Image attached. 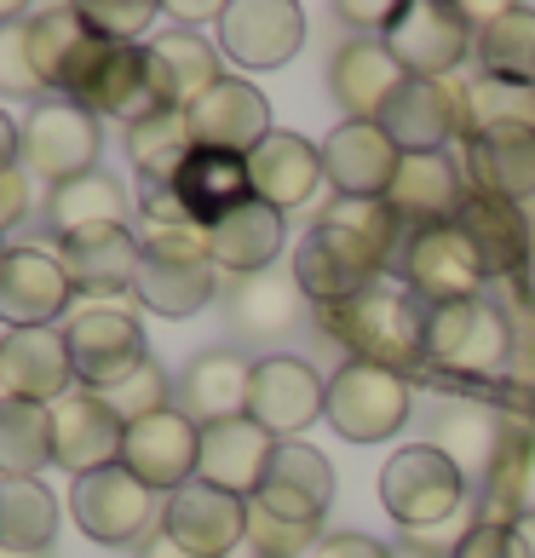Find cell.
<instances>
[{"mask_svg":"<svg viewBox=\"0 0 535 558\" xmlns=\"http://www.w3.org/2000/svg\"><path fill=\"white\" fill-rule=\"evenodd\" d=\"M426 312L431 305L415 300L409 288L368 282L363 294L340 300V305H317V323H323V335L352 345L357 363H380L403 375L409 363L426 357Z\"/></svg>","mask_w":535,"mask_h":558,"instance_id":"1","label":"cell"},{"mask_svg":"<svg viewBox=\"0 0 535 558\" xmlns=\"http://www.w3.org/2000/svg\"><path fill=\"white\" fill-rule=\"evenodd\" d=\"M138 305H150L156 317H196L214 300L219 265L208 254V231L202 225H173V231H138Z\"/></svg>","mask_w":535,"mask_h":558,"instance_id":"2","label":"cell"},{"mask_svg":"<svg viewBox=\"0 0 535 558\" xmlns=\"http://www.w3.org/2000/svg\"><path fill=\"white\" fill-rule=\"evenodd\" d=\"M93 29V24H87ZM70 105H81L87 116H115V121H133L156 110V93H150V75H144V47L133 40H105V35H87V47L75 52V64L64 75V93Z\"/></svg>","mask_w":535,"mask_h":558,"instance_id":"3","label":"cell"},{"mask_svg":"<svg viewBox=\"0 0 535 558\" xmlns=\"http://www.w3.org/2000/svg\"><path fill=\"white\" fill-rule=\"evenodd\" d=\"M64 345L75 363V386H87V391H110L150 363L138 317L121 312L115 300H81L64 317Z\"/></svg>","mask_w":535,"mask_h":558,"instance_id":"4","label":"cell"},{"mask_svg":"<svg viewBox=\"0 0 535 558\" xmlns=\"http://www.w3.org/2000/svg\"><path fill=\"white\" fill-rule=\"evenodd\" d=\"M466 501V472L455 466V454L438 444L398 449L380 472V507L392 512L403 530H431L443 519H455Z\"/></svg>","mask_w":535,"mask_h":558,"instance_id":"5","label":"cell"},{"mask_svg":"<svg viewBox=\"0 0 535 558\" xmlns=\"http://www.w3.org/2000/svg\"><path fill=\"white\" fill-rule=\"evenodd\" d=\"M380 271H386L380 247L368 242L357 225H345V219L312 225V231L300 236V247H294V282H300V294L312 305L352 300V294H363L368 282H380Z\"/></svg>","mask_w":535,"mask_h":558,"instance_id":"6","label":"cell"},{"mask_svg":"<svg viewBox=\"0 0 535 558\" xmlns=\"http://www.w3.org/2000/svg\"><path fill=\"white\" fill-rule=\"evenodd\" d=\"M507 345H512V323L489 294L449 300L426 312V357L449 368V375H496L507 363Z\"/></svg>","mask_w":535,"mask_h":558,"instance_id":"7","label":"cell"},{"mask_svg":"<svg viewBox=\"0 0 535 558\" xmlns=\"http://www.w3.org/2000/svg\"><path fill=\"white\" fill-rule=\"evenodd\" d=\"M93 161H98V116H87L70 98H40L17 121V168L24 173L47 184H70L93 173Z\"/></svg>","mask_w":535,"mask_h":558,"instance_id":"8","label":"cell"},{"mask_svg":"<svg viewBox=\"0 0 535 558\" xmlns=\"http://www.w3.org/2000/svg\"><path fill=\"white\" fill-rule=\"evenodd\" d=\"M328 421L345 444H386L392 432H403L409 421V380L398 368L380 363H345L335 380H328Z\"/></svg>","mask_w":535,"mask_h":558,"instance_id":"9","label":"cell"},{"mask_svg":"<svg viewBox=\"0 0 535 558\" xmlns=\"http://www.w3.org/2000/svg\"><path fill=\"white\" fill-rule=\"evenodd\" d=\"M380 40H386V52L398 58L403 75L443 81L472 52V17L461 7H449V0H403L392 29Z\"/></svg>","mask_w":535,"mask_h":558,"instance_id":"10","label":"cell"},{"mask_svg":"<svg viewBox=\"0 0 535 558\" xmlns=\"http://www.w3.org/2000/svg\"><path fill=\"white\" fill-rule=\"evenodd\" d=\"M70 512L81 535H93L105 547H133L156 524V489L138 484L127 466H105L87 472V478H70Z\"/></svg>","mask_w":535,"mask_h":558,"instance_id":"11","label":"cell"},{"mask_svg":"<svg viewBox=\"0 0 535 558\" xmlns=\"http://www.w3.org/2000/svg\"><path fill=\"white\" fill-rule=\"evenodd\" d=\"M161 535H168L184 558H231L248 542V501L191 478L179 495H168V507H161Z\"/></svg>","mask_w":535,"mask_h":558,"instance_id":"12","label":"cell"},{"mask_svg":"<svg viewBox=\"0 0 535 558\" xmlns=\"http://www.w3.org/2000/svg\"><path fill=\"white\" fill-rule=\"evenodd\" d=\"M75 305V288L58 265V247L17 242L0 259V323L7 328H52Z\"/></svg>","mask_w":535,"mask_h":558,"instance_id":"13","label":"cell"},{"mask_svg":"<svg viewBox=\"0 0 535 558\" xmlns=\"http://www.w3.org/2000/svg\"><path fill=\"white\" fill-rule=\"evenodd\" d=\"M398 277H403L409 294L426 300V305L484 294L478 254H472V242L461 236V225H426V231H415L403 247V259H398Z\"/></svg>","mask_w":535,"mask_h":558,"instance_id":"14","label":"cell"},{"mask_svg":"<svg viewBox=\"0 0 535 558\" xmlns=\"http://www.w3.org/2000/svg\"><path fill=\"white\" fill-rule=\"evenodd\" d=\"M305 47V12L294 0H231L219 12V52L242 70H277Z\"/></svg>","mask_w":535,"mask_h":558,"instance_id":"15","label":"cell"},{"mask_svg":"<svg viewBox=\"0 0 535 558\" xmlns=\"http://www.w3.org/2000/svg\"><path fill=\"white\" fill-rule=\"evenodd\" d=\"M196 461H202V426L184 415L179 403L150 415V421H133L127 444H121V466H127L138 484H150L156 495L161 489L179 495L196 478Z\"/></svg>","mask_w":535,"mask_h":558,"instance_id":"16","label":"cell"},{"mask_svg":"<svg viewBox=\"0 0 535 558\" xmlns=\"http://www.w3.org/2000/svg\"><path fill=\"white\" fill-rule=\"evenodd\" d=\"M184 116H191L196 150H224V156H254L259 144L277 133L265 93L242 75H224L219 87H208Z\"/></svg>","mask_w":535,"mask_h":558,"instance_id":"17","label":"cell"},{"mask_svg":"<svg viewBox=\"0 0 535 558\" xmlns=\"http://www.w3.org/2000/svg\"><path fill=\"white\" fill-rule=\"evenodd\" d=\"M375 121H380V133L392 138L403 156H438L443 144L461 133V93L449 87V81L403 75Z\"/></svg>","mask_w":535,"mask_h":558,"instance_id":"18","label":"cell"},{"mask_svg":"<svg viewBox=\"0 0 535 558\" xmlns=\"http://www.w3.org/2000/svg\"><path fill=\"white\" fill-rule=\"evenodd\" d=\"M121 444H127V426L110 415L98 391L75 386L70 398L52 403V466H64L70 478L121 466Z\"/></svg>","mask_w":535,"mask_h":558,"instance_id":"19","label":"cell"},{"mask_svg":"<svg viewBox=\"0 0 535 558\" xmlns=\"http://www.w3.org/2000/svg\"><path fill=\"white\" fill-rule=\"evenodd\" d=\"M403 168V150L380 133V121H340L323 144V179L345 202H386Z\"/></svg>","mask_w":535,"mask_h":558,"instance_id":"20","label":"cell"},{"mask_svg":"<svg viewBox=\"0 0 535 558\" xmlns=\"http://www.w3.org/2000/svg\"><path fill=\"white\" fill-rule=\"evenodd\" d=\"M144 247L127 225H93V231L58 236V265L81 300H115L138 282Z\"/></svg>","mask_w":535,"mask_h":558,"instance_id":"21","label":"cell"},{"mask_svg":"<svg viewBox=\"0 0 535 558\" xmlns=\"http://www.w3.org/2000/svg\"><path fill=\"white\" fill-rule=\"evenodd\" d=\"M0 391L24 403H58L75 391L64 328H7L0 335Z\"/></svg>","mask_w":535,"mask_h":558,"instance_id":"22","label":"cell"},{"mask_svg":"<svg viewBox=\"0 0 535 558\" xmlns=\"http://www.w3.org/2000/svg\"><path fill=\"white\" fill-rule=\"evenodd\" d=\"M328 409V380H317L312 363L300 357H265L254 363L248 386V421H259L271 438H294Z\"/></svg>","mask_w":535,"mask_h":558,"instance_id":"23","label":"cell"},{"mask_svg":"<svg viewBox=\"0 0 535 558\" xmlns=\"http://www.w3.org/2000/svg\"><path fill=\"white\" fill-rule=\"evenodd\" d=\"M144 75H150L156 110H191L208 87H219V47L196 29H161L144 40Z\"/></svg>","mask_w":535,"mask_h":558,"instance_id":"24","label":"cell"},{"mask_svg":"<svg viewBox=\"0 0 535 558\" xmlns=\"http://www.w3.org/2000/svg\"><path fill=\"white\" fill-rule=\"evenodd\" d=\"M282 438H271L259 421L236 415V421H219V426H202V461H196V478L214 484L224 495H242L254 501L265 472H271V454Z\"/></svg>","mask_w":535,"mask_h":558,"instance_id":"25","label":"cell"},{"mask_svg":"<svg viewBox=\"0 0 535 558\" xmlns=\"http://www.w3.org/2000/svg\"><path fill=\"white\" fill-rule=\"evenodd\" d=\"M328 501H335V466L323 461V449L282 438L277 454H271V472H265V484L254 495V507L277 512L288 524H323Z\"/></svg>","mask_w":535,"mask_h":558,"instance_id":"26","label":"cell"},{"mask_svg":"<svg viewBox=\"0 0 535 558\" xmlns=\"http://www.w3.org/2000/svg\"><path fill=\"white\" fill-rule=\"evenodd\" d=\"M466 168L455 156H403V168L392 179V191H386V202H392V214L409 219L415 231H426V225H455L461 208H466Z\"/></svg>","mask_w":535,"mask_h":558,"instance_id":"27","label":"cell"},{"mask_svg":"<svg viewBox=\"0 0 535 558\" xmlns=\"http://www.w3.org/2000/svg\"><path fill=\"white\" fill-rule=\"evenodd\" d=\"M248 184H254V202H265V208H277V214L300 208L323 184V144L300 138V133H271L248 156Z\"/></svg>","mask_w":535,"mask_h":558,"instance_id":"28","label":"cell"},{"mask_svg":"<svg viewBox=\"0 0 535 558\" xmlns=\"http://www.w3.org/2000/svg\"><path fill=\"white\" fill-rule=\"evenodd\" d=\"M248 386H254V363L242 351H202L179 375V409L196 426L236 421L248 415Z\"/></svg>","mask_w":535,"mask_h":558,"instance_id":"29","label":"cell"},{"mask_svg":"<svg viewBox=\"0 0 535 558\" xmlns=\"http://www.w3.org/2000/svg\"><path fill=\"white\" fill-rule=\"evenodd\" d=\"M173 191L184 202L202 231L219 225L224 214H236L242 202H254V184H248V156H224V150H191V161L179 168Z\"/></svg>","mask_w":535,"mask_h":558,"instance_id":"30","label":"cell"},{"mask_svg":"<svg viewBox=\"0 0 535 558\" xmlns=\"http://www.w3.org/2000/svg\"><path fill=\"white\" fill-rule=\"evenodd\" d=\"M398 81H403V70L386 52V40H345L335 52V64H328V87H335L345 121H375Z\"/></svg>","mask_w":535,"mask_h":558,"instance_id":"31","label":"cell"},{"mask_svg":"<svg viewBox=\"0 0 535 558\" xmlns=\"http://www.w3.org/2000/svg\"><path fill=\"white\" fill-rule=\"evenodd\" d=\"M455 225H461V236L472 242V254H478L484 282L489 277H512L530 259V219L512 208V202H496V196L472 191Z\"/></svg>","mask_w":535,"mask_h":558,"instance_id":"32","label":"cell"},{"mask_svg":"<svg viewBox=\"0 0 535 558\" xmlns=\"http://www.w3.org/2000/svg\"><path fill=\"white\" fill-rule=\"evenodd\" d=\"M466 191L496 196L519 208L524 196H535V133H489L466 138Z\"/></svg>","mask_w":535,"mask_h":558,"instance_id":"33","label":"cell"},{"mask_svg":"<svg viewBox=\"0 0 535 558\" xmlns=\"http://www.w3.org/2000/svg\"><path fill=\"white\" fill-rule=\"evenodd\" d=\"M208 254L219 271H236V277L271 271V259L282 254V214L265 208V202H242L236 214L208 225Z\"/></svg>","mask_w":535,"mask_h":558,"instance_id":"34","label":"cell"},{"mask_svg":"<svg viewBox=\"0 0 535 558\" xmlns=\"http://www.w3.org/2000/svg\"><path fill=\"white\" fill-rule=\"evenodd\" d=\"M300 305H305V294H300L294 271H277V265H271V271L236 282V294H231V323H236L242 340L271 345V340H282L288 328H294Z\"/></svg>","mask_w":535,"mask_h":558,"instance_id":"35","label":"cell"},{"mask_svg":"<svg viewBox=\"0 0 535 558\" xmlns=\"http://www.w3.org/2000/svg\"><path fill=\"white\" fill-rule=\"evenodd\" d=\"M127 214H133L127 184L110 179V173H98V168L47 191V225H52L58 236L93 231V225H127Z\"/></svg>","mask_w":535,"mask_h":558,"instance_id":"36","label":"cell"},{"mask_svg":"<svg viewBox=\"0 0 535 558\" xmlns=\"http://www.w3.org/2000/svg\"><path fill=\"white\" fill-rule=\"evenodd\" d=\"M191 116L184 110H150L127 128V161L138 168V184H173L179 168L191 161Z\"/></svg>","mask_w":535,"mask_h":558,"instance_id":"37","label":"cell"},{"mask_svg":"<svg viewBox=\"0 0 535 558\" xmlns=\"http://www.w3.org/2000/svg\"><path fill=\"white\" fill-rule=\"evenodd\" d=\"M478 64L496 81L535 87V7H496L478 29Z\"/></svg>","mask_w":535,"mask_h":558,"instance_id":"38","label":"cell"},{"mask_svg":"<svg viewBox=\"0 0 535 558\" xmlns=\"http://www.w3.org/2000/svg\"><path fill=\"white\" fill-rule=\"evenodd\" d=\"M52 466V409L0 398V478H40Z\"/></svg>","mask_w":535,"mask_h":558,"instance_id":"39","label":"cell"},{"mask_svg":"<svg viewBox=\"0 0 535 558\" xmlns=\"http://www.w3.org/2000/svg\"><path fill=\"white\" fill-rule=\"evenodd\" d=\"M489 133H535V87L496 75L472 81L461 93V138H489Z\"/></svg>","mask_w":535,"mask_h":558,"instance_id":"40","label":"cell"},{"mask_svg":"<svg viewBox=\"0 0 535 558\" xmlns=\"http://www.w3.org/2000/svg\"><path fill=\"white\" fill-rule=\"evenodd\" d=\"M58 535V501L40 478H0V547L40 553Z\"/></svg>","mask_w":535,"mask_h":558,"instance_id":"41","label":"cell"},{"mask_svg":"<svg viewBox=\"0 0 535 558\" xmlns=\"http://www.w3.org/2000/svg\"><path fill=\"white\" fill-rule=\"evenodd\" d=\"M87 17L81 7H40L29 12V52H35V75L47 93H64V75L75 64V52L87 47Z\"/></svg>","mask_w":535,"mask_h":558,"instance_id":"42","label":"cell"},{"mask_svg":"<svg viewBox=\"0 0 535 558\" xmlns=\"http://www.w3.org/2000/svg\"><path fill=\"white\" fill-rule=\"evenodd\" d=\"M105 398V409L121 421V426H133V421H150V415H161V409H173L168 403V375H161V363L150 357L138 368V375H127L121 386H110V391H98Z\"/></svg>","mask_w":535,"mask_h":558,"instance_id":"43","label":"cell"},{"mask_svg":"<svg viewBox=\"0 0 535 558\" xmlns=\"http://www.w3.org/2000/svg\"><path fill=\"white\" fill-rule=\"evenodd\" d=\"M0 93L7 98H35L47 93L35 75V52H29V12L0 17Z\"/></svg>","mask_w":535,"mask_h":558,"instance_id":"44","label":"cell"},{"mask_svg":"<svg viewBox=\"0 0 535 558\" xmlns=\"http://www.w3.org/2000/svg\"><path fill=\"white\" fill-rule=\"evenodd\" d=\"M323 542V524H288L277 512H265L248 501V547L254 558H300V553H317Z\"/></svg>","mask_w":535,"mask_h":558,"instance_id":"45","label":"cell"},{"mask_svg":"<svg viewBox=\"0 0 535 558\" xmlns=\"http://www.w3.org/2000/svg\"><path fill=\"white\" fill-rule=\"evenodd\" d=\"M156 0H87V7H81V17H87V24L105 35V40H133L138 47V35L156 24Z\"/></svg>","mask_w":535,"mask_h":558,"instance_id":"46","label":"cell"},{"mask_svg":"<svg viewBox=\"0 0 535 558\" xmlns=\"http://www.w3.org/2000/svg\"><path fill=\"white\" fill-rule=\"evenodd\" d=\"M449 558H512V524H501V519L472 524L461 542H455V553H449Z\"/></svg>","mask_w":535,"mask_h":558,"instance_id":"47","label":"cell"},{"mask_svg":"<svg viewBox=\"0 0 535 558\" xmlns=\"http://www.w3.org/2000/svg\"><path fill=\"white\" fill-rule=\"evenodd\" d=\"M29 219V173L24 168H7L0 173V236L12 231V225Z\"/></svg>","mask_w":535,"mask_h":558,"instance_id":"48","label":"cell"},{"mask_svg":"<svg viewBox=\"0 0 535 558\" xmlns=\"http://www.w3.org/2000/svg\"><path fill=\"white\" fill-rule=\"evenodd\" d=\"M312 558H392L375 535H357V530H335V535H323L317 553Z\"/></svg>","mask_w":535,"mask_h":558,"instance_id":"49","label":"cell"},{"mask_svg":"<svg viewBox=\"0 0 535 558\" xmlns=\"http://www.w3.org/2000/svg\"><path fill=\"white\" fill-rule=\"evenodd\" d=\"M340 17H345V24H368V29H392V17H398V7H386V0H380V7H363V0H340V7H335Z\"/></svg>","mask_w":535,"mask_h":558,"instance_id":"50","label":"cell"},{"mask_svg":"<svg viewBox=\"0 0 535 558\" xmlns=\"http://www.w3.org/2000/svg\"><path fill=\"white\" fill-rule=\"evenodd\" d=\"M512 558H535V512L512 519Z\"/></svg>","mask_w":535,"mask_h":558,"instance_id":"51","label":"cell"},{"mask_svg":"<svg viewBox=\"0 0 535 558\" xmlns=\"http://www.w3.org/2000/svg\"><path fill=\"white\" fill-rule=\"evenodd\" d=\"M7 168H17V121L0 110V173Z\"/></svg>","mask_w":535,"mask_h":558,"instance_id":"52","label":"cell"},{"mask_svg":"<svg viewBox=\"0 0 535 558\" xmlns=\"http://www.w3.org/2000/svg\"><path fill=\"white\" fill-rule=\"evenodd\" d=\"M219 12H224V7H202V0H196V7H191V0H184V7H173L179 24H202V17H214V24H219Z\"/></svg>","mask_w":535,"mask_h":558,"instance_id":"53","label":"cell"},{"mask_svg":"<svg viewBox=\"0 0 535 558\" xmlns=\"http://www.w3.org/2000/svg\"><path fill=\"white\" fill-rule=\"evenodd\" d=\"M392 558H426V553H421V547H409V553H392Z\"/></svg>","mask_w":535,"mask_h":558,"instance_id":"54","label":"cell"},{"mask_svg":"<svg viewBox=\"0 0 535 558\" xmlns=\"http://www.w3.org/2000/svg\"><path fill=\"white\" fill-rule=\"evenodd\" d=\"M0 259H7V247H0Z\"/></svg>","mask_w":535,"mask_h":558,"instance_id":"55","label":"cell"}]
</instances>
